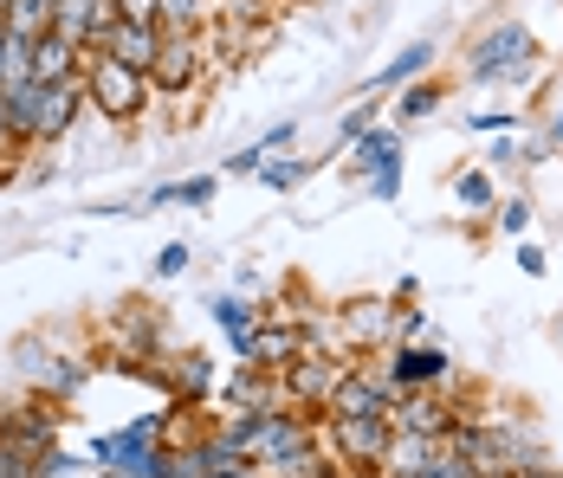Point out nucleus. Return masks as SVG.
<instances>
[{"mask_svg":"<svg viewBox=\"0 0 563 478\" xmlns=\"http://www.w3.org/2000/svg\"><path fill=\"white\" fill-rule=\"evenodd\" d=\"M85 91H91V104L104 110L111 123H136L143 110H150V71H136V65H123L111 53H85Z\"/></svg>","mask_w":563,"mask_h":478,"instance_id":"nucleus-1","label":"nucleus"},{"mask_svg":"<svg viewBox=\"0 0 563 478\" xmlns=\"http://www.w3.org/2000/svg\"><path fill=\"white\" fill-rule=\"evenodd\" d=\"M13 363H20V375H26L46 401H71V394L91 381V363H85V356H53L40 336H20V343H13Z\"/></svg>","mask_w":563,"mask_h":478,"instance_id":"nucleus-2","label":"nucleus"},{"mask_svg":"<svg viewBox=\"0 0 563 478\" xmlns=\"http://www.w3.org/2000/svg\"><path fill=\"white\" fill-rule=\"evenodd\" d=\"M531 65V33L518 26V20H506V26H493L479 46H473V58H466V71L479 78V85H499V78H511V71H525Z\"/></svg>","mask_w":563,"mask_h":478,"instance_id":"nucleus-3","label":"nucleus"},{"mask_svg":"<svg viewBox=\"0 0 563 478\" xmlns=\"http://www.w3.org/2000/svg\"><path fill=\"white\" fill-rule=\"evenodd\" d=\"M201 33H163V53L150 65V91H163V98H188L195 91V78H201Z\"/></svg>","mask_w":563,"mask_h":478,"instance_id":"nucleus-4","label":"nucleus"},{"mask_svg":"<svg viewBox=\"0 0 563 478\" xmlns=\"http://www.w3.org/2000/svg\"><path fill=\"white\" fill-rule=\"evenodd\" d=\"M85 104H91L85 71H78V78H58V85H40V143H58V136L78 123V110Z\"/></svg>","mask_w":563,"mask_h":478,"instance_id":"nucleus-5","label":"nucleus"},{"mask_svg":"<svg viewBox=\"0 0 563 478\" xmlns=\"http://www.w3.org/2000/svg\"><path fill=\"white\" fill-rule=\"evenodd\" d=\"M389 440H395L389 414H350V421H338V446L350 466H383Z\"/></svg>","mask_w":563,"mask_h":478,"instance_id":"nucleus-6","label":"nucleus"},{"mask_svg":"<svg viewBox=\"0 0 563 478\" xmlns=\"http://www.w3.org/2000/svg\"><path fill=\"white\" fill-rule=\"evenodd\" d=\"M111 20H117L111 0H58L53 7V33L58 40H71V46H98Z\"/></svg>","mask_w":563,"mask_h":478,"instance_id":"nucleus-7","label":"nucleus"},{"mask_svg":"<svg viewBox=\"0 0 563 478\" xmlns=\"http://www.w3.org/2000/svg\"><path fill=\"white\" fill-rule=\"evenodd\" d=\"M0 433H7L13 446H26V453H40V459H46V453H53V440H58V414H53V401L40 394L33 408H7V414H0Z\"/></svg>","mask_w":563,"mask_h":478,"instance_id":"nucleus-8","label":"nucleus"},{"mask_svg":"<svg viewBox=\"0 0 563 478\" xmlns=\"http://www.w3.org/2000/svg\"><path fill=\"white\" fill-rule=\"evenodd\" d=\"M395 408V381L383 375H343L338 394H331V421H350V414H389Z\"/></svg>","mask_w":563,"mask_h":478,"instance_id":"nucleus-9","label":"nucleus"},{"mask_svg":"<svg viewBox=\"0 0 563 478\" xmlns=\"http://www.w3.org/2000/svg\"><path fill=\"white\" fill-rule=\"evenodd\" d=\"M98 53H111V58H123V65H136V71H150L156 53H163V26L111 20V26H104V40H98Z\"/></svg>","mask_w":563,"mask_h":478,"instance_id":"nucleus-10","label":"nucleus"},{"mask_svg":"<svg viewBox=\"0 0 563 478\" xmlns=\"http://www.w3.org/2000/svg\"><path fill=\"white\" fill-rule=\"evenodd\" d=\"M389 426H408V433H441V440H448L460 421H453V408H441L434 394L401 388V394H395V408H389Z\"/></svg>","mask_w":563,"mask_h":478,"instance_id":"nucleus-11","label":"nucleus"},{"mask_svg":"<svg viewBox=\"0 0 563 478\" xmlns=\"http://www.w3.org/2000/svg\"><path fill=\"white\" fill-rule=\"evenodd\" d=\"M389 381L395 388H434V381H448V356L441 349H421V343H395Z\"/></svg>","mask_w":563,"mask_h":478,"instance_id":"nucleus-12","label":"nucleus"},{"mask_svg":"<svg viewBox=\"0 0 563 478\" xmlns=\"http://www.w3.org/2000/svg\"><path fill=\"white\" fill-rule=\"evenodd\" d=\"M343 363H311V356H298V363H285V394H298V401H324L331 408V394H338L343 381Z\"/></svg>","mask_w":563,"mask_h":478,"instance_id":"nucleus-13","label":"nucleus"},{"mask_svg":"<svg viewBox=\"0 0 563 478\" xmlns=\"http://www.w3.org/2000/svg\"><path fill=\"white\" fill-rule=\"evenodd\" d=\"M434 453H441V433H408V426H395L389 453H383V473L389 478H415Z\"/></svg>","mask_w":563,"mask_h":478,"instance_id":"nucleus-14","label":"nucleus"},{"mask_svg":"<svg viewBox=\"0 0 563 478\" xmlns=\"http://www.w3.org/2000/svg\"><path fill=\"white\" fill-rule=\"evenodd\" d=\"M85 53H91V46H71V40H58V33H46V40L33 46V78H40V85H58V78H78V71H85Z\"/></svg>","mask_w":563,"mask_h":478,"instance_id":"nucleus-15","label":"nucleus"},{"mask_svg":"<svg viewBox=\"0 0 563 478\" xmlns=\"http://www.w3.org/2000/svg\"><path fill=\"white\" fill-rule=\"evenodd\" d=\"M395 162H401V136H395V130H363V136H356V168L389 175Z\"/></svg>","mask_w":563,"mask_h":478,"instance_id":"nucleus-16","label":"nucleus"},{"mask_svg":"<svg viewBox=\"0 0 563 478\" xmlns=\"http://www.w3.org/2000/svg\"><path fill=\"white\" fill-rule=\"evenodd\" d=\"M428 65H434V46H428V40H415V46H408V53H395L389 65L369 78V85H376V91H389V85H408V78H421Z\"/></svg>","mask_w":563,"mask_h":478,"instance_id":"nucleus-17","label":"nucleus"},{"mask_svg":"<svg viewBox=\"0 0 563 478\" xmlns=\"http://www.w3.org/2000/svg\"><path fill=\"white\" fill-rule=\"evenodd\" d=\"M305 356V336L298 330H260V349H253V369H285Z\"/></svg>","mask_w":563,"mask_h":478,"instance_id":"nucleus-18","label":"nucleus"},{"mask_svg":"<svg viewBox=\"0 0 563 478\" xmlns=\"http://www.w3.org/2000/svg\"><path fill=\"white\" fill-rule=\"evenodd\" d=\"M7 33L13 40H46L53 33V0H13L7 7Z\"/></svg>","mask_w":563,"mask_h":478,"instance_id":"nucleus-19","label":"nucleus"},{"mask_svg":"<svg viewBox=\"0 0 563 478\" xmlns=\"http://www.w3.org/2000/svg\"><path fill=\"white\" fill-rule=\"evenodd\" d=\"M214 175H188V181H169V188H150V208H169V201H181V208H208L214 201Z\"/></svg>","mask_w":563,"mask_h":478,"instance_id":"nucleus-20","label":"nucleus"},{"mask_svg":"<svg viewBox=\"0 0 563 478\" xmlns=\"http://www.w3.org/2000/svg\"><path fill=\"white\" fill-rule=\"evenodd\" d=\"M285 143H291V123L266 130V136H260V143H246L240 156H227V175H260V168H266V156H273V149H285Z\"/></svg>","mask_w":563,"mask_h":478,"instance_id":"nucleus-21","label":"nucleus"},{"mask_svg":"<svg viewBox=\"0 0 563 478\" xmlns=\"http://www.w3.org/2000/svg\"><path fill=\"white\" fill-rule=\"evenodd\" d=\"M0 478H46V459L26 453V446H13V440L0 433Z\"/></svg>","mask_w":563,"mask_h":478,"instance_id":"nucleus-22","label":"nucleus"},{"mask_svg":"<svg viewBox=\"0 0 563 478\" xmlns=\"http://www.w3.org/2000/svg\"><path fill=\"white\" fill-rule=\"evenodd\" d=\"M453 201H460V208H466V213L493 208V175H486V168H466V175L453 181Z\"/></svg>","mask_w":563,"mask_h":478,"instance_id":"nucleus-23","label":"nucleus"},{"mask_svg":"<svg viewBox=\"0 0 563 478\" xmlns=\"http://www.w3.org/2000/svg\"><path fill=\"white\" fill-rule=\"evenodd\" d=\"M208 0H163V33H201Z\"/></svg>","mask_w":563,"mask_h":478,"instance_id":"nucleus-24","label":"nucleus"},{"mask_svg":"<svg viewBox=\"0 0 563 478\" xmlns=\"http://www.w3.org/2000/svg\"><path fill=\"white\" fill-rule=\"evenodd\" d=\"M441 104V85H408V91H401V123H421V116H428V110Z\"/></svg>","mask_w":563,"mask_h":478,"instance_id":"nucleus-25","label":"nucleus"},{"mask_svg":"<svg viewBox=\"0 0 563 478\" xmlns=\"http://www.w3.org/2000/svg\"><path fill=\"white\" fill-rule=\"evenodd\" d=\"M175 363H181V401L208 394V381H214V369H208V356H175Z\"/></svg>","mask_w":563,"mask_h":478,"instance_id":"nucleus-26","label":"nucleus"},{"mask_svg":"<svg viewBox=\"0 0 563 478\" xmlns=\"http://www.w3.org/2000/svg\"><path fill=\"white\" fill-rule=\"evenodd\" d=\"M415 478H473V466H466V459L453 453L448 440H441V453H434V459H428V466H421Z\"/></svg>","mask_w":563,"mask_h":478,"instance_id":"nucleus-27","label":"nucleus"},{"mask_svg":"<svg viewBox=\"0 0 563 478\" xmlns=\"http://www.w3.org/2000/svg\"><path fill=\"white\" fill-rule=\"evenodd\" d=\"M117 20H136V26H163V0H111Z\"/></svg>","mask_w":563,"mask_h":478,"instance_id":"nucleus-28","label":"nucleus"},{"mask_svg":"<svg viewBox=\"0 0 563 478\" xmlns=\"http://www.w3.org/2000/svg\"><path fill=\"white\" fill-rule=\"evenodd\" d=\"M350 330H356L363 343H376L383 330H395V318H389V311H383V304H363V318H350Z\"/></svg>","mask_w":563,"mask_h":478,"instance_id":"nucleus-29","label":"nucleus"},{"mask_svg":"<svg viewBox=\"0 0 563 478\" xmlns=\"http://www.w3.org/2000/svg\"><path fill=\"white\" fill-rule=\"evenodd\" d=\"M260 181H266V188H298V181H305V156L298 162H266Z\"/></svg>","mask_w":563,"mask_h":478,"instance_id":"nucleus-30","label":"nucleus"},{"mask_svg":"<svg viewBox=\"0 0 563 478\" xmlns=\"http://www.w3.org/2000/svg\"><path fill=\"white\" fill-rule=\"evenodd\" d=\"M525 226H531V201H518V194L499 201V233H525Z\"/></svg>","mask_w":563,"mask_h":478,"instance_id":"nucleus-31","label":"nucleus"},{"mask_svg":"<svg viewBox=\"0 0 563 478\" xmlns=\"http://www.w3.org/2000/svg\"><path fill=\"white\" fill-rule=\"evenodd\" d=\"M188 259H195V253H188L181 240H175V246H163V253H156V278H181V271H188Z\"/></svg>","mask_w":563,"mask_h":478,"instance_id":"nucleus-32","label":"nucleus"},{"mask_svg":"<svg viewBox=\"0 0 563 478\" xmlns=\"http://www.w3.org/2000/svg\"><path fill=\"white\" fill-rule=\"evenodd\" d=\"M214 318H221L227 330H246V323H253V311H246L240 298H214Z\"/></svg>","mask_w":563,"mask_h":478,"instance_id":"nucleus-33","label":"nucleus"},{"mask_svg":"<svg viewBox=\"0 0 563 478\" xmlns=\"http://www.w3.org/2000/svg\"><path fill=\"white\" fill-rule=\"evenodd\" d=\"M369 116H376V110H369V104H356V110H350V116L338 123V136H343V143H356V136L369 130Z\"/></svg>","mask_w":563,"mask_h":478,"instance_id":"nucleus-34","label":"nucleus"},{"mask_svg":"<svg viewBox=\"0 0 563 478\" xmlns=\"http://www.w3.org/2000/svg\"><path fill=\"white\" fill-rule=\"evenodd\" d=\"M544 266H551L544 246H518V271H525V278H544Z\"/></svg>","mask_w":563,"mask_h":478,"instance_id":"nucleus-35","label":"nucleus"},{"mask_svg":"<svg viewBox=\"0 0 563 478\" xmlns=\"http://www.w3.org/2000/svg\"><path fill=\"white\" fill-rule=\"evenodd\" d=\"M395 188H401V168H389V175H369V194H376V201H395Z\"/></svg>","mask_w":563,"mask_h":478,"instance_id":"nucleus-36","label":"nucleus"},{"mask_svg":"<svg viewBox=\"0 0 563 478\" xmlns=\"http://www.w3.org/2000/svg\"><path fill=\"white\" fill-rule=\"evenodd\" d=\"M0 156H13V130H7V104H0Z\"/></svg>","mask_w":563,"mask_h":478,"instance_id":"nucleus-37","label":"nucleus"},{"mask_svg":"<svg viewBox=\"0 0 563 478\" xmlns=\"http://www.w3.org/2000/svg\"><path fill=\"white\" fill-rule=\"evenodd\" d=\"M7 53H13V33H7V20H0V71H7Z\"/></svg>","mask_w":563,"mask_h":478,"instance_id":"nucleus-38","label":"nucleus"},{"mask_svg":"<svg viewBox=\"0 0 563 478\" xmlns=\"http://www.w3.org/2000/svg\"><path fill=\"white\" fill-rule=\"evenodd\" d=\"M518 478H558V473L551 466H531V473H518Z\"/></svg>","mask_w":563,"mask_h":478,"instance_id":"nucleus-39","label":"nucleus"},{"mask_svg":"<svg viewBox=\"0 0 563 478\" xmlns=\"http://www.w3.org/2000/svg\"><path fill=\"white\" fill-rule=\"evenodd\" d=\"M551 143H558V149H563V116H558V123H551Z\"/></svg>","mask_w":563,"mask_h":478,"instance_id":"nucleus-40","label":"nucleus"},{"mask_svg":"<svg viewBox=\"0 0 563 478\" xmlns=\"http://www.w3.org/2000/svg\"><path fill=\"white\" fill-rule=\"evenodd\" d=\"M7 7H13V0H0V20H7Z\"/></svg>","mask_w":563,"mask_h":478,"instance_id":"nucleus-41","label":"nucleus"},{"mask_svg":"<svg viewBox=\"0 0 563 478\" xmlns=\"http://www.w3.org/2000/svg\"><path fill=\"white\" fill-rule=\"evenodd\" d=\"M53 7H58V0H53Z\"/></svg>","mask_w":563,"mask_h":478,"instance_id":"nucleus-42","label":"nucleus"}]
</instances>
